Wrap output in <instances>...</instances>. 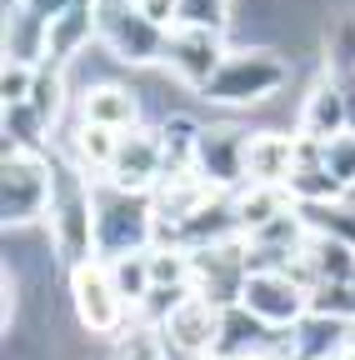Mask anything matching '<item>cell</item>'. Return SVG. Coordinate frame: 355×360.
I'll return each mask as SVG.
<instances>
[{"mask_svg":"<svg viewBox=\"0 0 355 360\" xmlns=\"http://www.w3.org/2000/svg\"><path fill=\"white\" fill-rule=\"evenodd\" d=\"M285 85H290V60L280 51H271V45H240V51L226 56L215 80L200 90V101L240 110V105H265L271 96H280Z\"/></svg>","mask_w":355,"mask_h":360,"instance_id":"6da1fadb","label":"cell"},{"mask_svg":"<svg viewBox=\"0 0 355 360\" xmlns=\"http://www.w3.org/2000/svg\"><path fill=\"white\" fill-rule=\"evenodd\" d=\"M56 200V160L46 150H11L0 165V215L6 231H35Z\"/></svg>","mask_w":355,"mask_h":360,"instance_id":"7a4b0ae2","label":"cell"},{"mask_svg":"<svg viewBox=\"0 0 355 360\" xmlns=\"http://www.w3.org/2000/svg\"><path fill=\"white\" fill-rule=\"evenodd\" d=\"M155 210L150 195H130L115 186H96V260L146 255L155 245Z\"/></svg>","mask_w":355,"mask_h":360,"instance_id":"3957f363","label":"cell"},{"mask_svg":"<svg viewBox=\"0 0 355 360\" xmlns=\"http://www.w3.org/2000/svg\"><path fill=\"white\" fill-rule=\"evenodd\" d=\"M65 285H70V315L85 335L96 340H110L125 330L130 321V305L120 300L115 281H110V265L105 260H85L75 270H65Z\"/></svg>","mask_w":355,"mask_h":360,"instance_id":"277c9868","label":"cell"},{"mask_svg":"<svg viewBox=\"0 0 355 360\" xmlns=\"http://www.w3.org/2000/svg\"><path fill=\"white\" fill-rule=\"evenodd\" d=\"M220 326H226V305H215V300L191 290L155 326L160 355L165 360H210V355H220Z\"/></svg>","mask_w":355,"mask_h":360,"instance_id":"5b68a950","label":"cell"},{"mask_svg":"<svg viewBox=\"0 0 355 360\" xmlns=\"http://www.w3.org/2000/svg\"><path fill=\"white\" fill-rule=\"evenodd\" d=\"M235 305H245L255 321L271 326V330H295L310 315V290L290 276V270H250Z\"/></svg>","mask_w":355,"mask_h":360,"instance_id":"8992f818","label":"cell"},{"mask_svg":"<svg viewBox=\"0 0 355 360\" xmlns=\"http://www.w3.org/2000/svg\"><path fill=\"white\" fill-rule=\"evenodd\" d=\"M165 175V146H160V130L141 125V130H125L120 146H115V160L105 170V186L115 191H130V195H150Z\"/></svg>","mask_w":355,"mask_h":360,"instance_id":"52a82bcc","label":"cell"},{"mask_svg":"<svg viewBox=\"0 0 355 360\" xmlns=\"http://www.w3.org/2000/svg\"><path fill=\"white\" fill-rule=\"evenodd\" d=\"M226 56H231V45L215 30H186L181 25V30L165 35V65H170V75L181 85H191L195 96L215 80V70L226 65Z\"/></svg>","mask_w":355,"mask_h":360,"instance_id":"ba28073f","label":"cell"},{"mask_svg":"<svg viewBox=\"0 0 355 360\" xmlns=\"http://www.w3.org/2000/svg\"><path fill=\"white\" fill-rule=\"evenodd\" d=\"M355 130V105L345 96V85L335 75H321L316 85L305 90V101H300V115H295V135L310 146H330L335 135Z\"/></svg>","mask_w":355,"mask_h":360,"instance_id":"9c48e42d","label":"cell"},{"mask_svg":"<svg viewBox=\"0 0 355 360\" xmlns=\"http://www.w3.org/2000/svg\"><path fill=\"white\" fill-rule=\"evenodd\" d=\"M75 120L85 125H105L115 135L125 130H141L146 125V110H141V90L136 85H125V80H91V85H80L75 90Z\"/></svg>","mask_w":355,"mask_h":360,"instance_id":"30bf717a","label":"cell"},{"mask_svg":"<svg viewBox=\"0 0 355 360\" xmlns=\"http://www.w3.org/2000/svg\"><path fill=\"white\" fill-rule=\"evenodd\" d=\"M245 135L250 130H235V125H210L200 130V150H195V170L210 180L215 191L235 195L245 186Z\"/></svg>","mask_w":355,"mask_h":360,"instance_id":"8fae6325","label":"cell"},{"mask_svg":"<svg viewBox=\"0 0 355 360\" xmlns=\"http://www.w3.org/2000/svg\"><path fill=\"white\" fill-rule=\"evenodd\" d=\"M300 160V135L285 130H250L245 135V186H290Z\"/></svg>","mask_w":355,"mask_h":360,"instance_id":"7c38bea8","label":"cell"},{"mask_svg":"<svg viewBox=\"0 0 355 360\" xmlns=\"http://www.w3.org/2000/svg\"><path fill=\"white\" fill-rule=\"evenodd\" d=\"M231 210H235L240 236H260L265 225H276L280 215L295 210V195L280 191V186H240V191L231 195Z\"/></svg>","mask_w":355,"mask_h":360,"instance_id":"4fadbf2b","label":"cell"},{"mask_svg":"<svg viewBox=\"0 0 355 360\" xmlns=\"http://www.w3.org/2000/svg\"><path fill=\"white\" fill-rule=\"evenodd\" d=\"M115 146H120V135L115 130H105V125H85V120H75L70 125V135H65V155H70V165L75 170H110V160H115Z\"/></svg>","mask_w":355,"mask_h":360,"instance_id":"5bb4252c","label":"cell"},{"mask_svg":"<svg viewBox=\"0 0 355 360\" xmlns=\"http://www.w3.org/2000/svg\"><path fill=\"white\" fill-rule=\"evenodd\" d=\"M271 326H260L245 305H226V326H220V355L226 360H240V355H255L271 345Z\"/></svg>","mask_w":355,"mask_h":360,"instance_id":"9a60e30c","label":"cell"},{"mask_svg":"<svg viewBox=\"0 0 355 360\" xmlns=\"http://www.w3.org/2000/svg\"><path fill=\"white\" fill-rule=\"evenodd\" d=\"M305 225L316 236H330V240H345L355 250V195H340V200H316V205H300Z\"/></svg>","mask_w":355,"mask_h":360,"instance_id":"2e32d148","label":"cell"},{"mask_svg":"<svg viewBox=\"0 0 355 360\" xmlns=\"http://www.w3.org/2000/svg\"><path fill=\"white\" fill-rule=\"evenodd\" d=\"M110 265V281H115V290H120V300L130 305V321H136V310L150 300V290H155V281H150V250L146 255H120V260H105Z\"/></svg>","mask_w":355,"mask_h":360,"instance_id":"e0dca14e","label":"cell"},{"mask_svg":"<svg viewBox=\"0 0 355 360\" xmlns=\"http://www.w3.org/2000/svg\"><path fill=\"white\" fill-rule=\"evenodd\" d=\"M321 165H325V175L345 195H355V130H345L330 146H321Z\"/></svg>","mask_w":355,"mask_h":360,"instance_id":"ac0fdd59","label":"cell"},{"mask_svg":"<svg viewBox=\"0 0 355 360\" xmlns=\"http://www.w3.org/2000/svg\"><path fill=\"white\" fill-rule=\"evenodd\" d=\"M215 30L226 35L231 30V0H181V20H175V30Z\"/></svg>","mask_w":355,"mask_h":360,"instance_id":"d6986e66","label":"cell"},{"mask_svg":"<svg viewBox=\"0 0 355 360\" xmlns=\"http://www.w3.org/2000/svg\"><path fill=\"white\" fill-rule=\"evenodd\" d=\"M35 70H40V65L6 60V75H0V96H6V105H25V101H30V90H35Z\"/></svg>","mask_w":355,"mask_h":360,"instance_id":"ffe728a7","label":"cell"},{"mask_svg":"<svg viewBox=\"0 0 355 360\" xmlns=\"http://www.w3.org/2000/svg\"><path fill=\"white\" fill-rule=\"evenodd\" d=\"M136 11H141L150 25H160V30L170 35L175 20H181V0H136Z\"/></svg>","mask_w":355,"mask_h":360,"instance_id":"44dd1931","label":"cell"},{"mask_svg":"<svg viewBox=\"0 0 355 360\" xmlns=\"http://www.w3.org/2000/svg\"><path fill=\"white\" fill-rule=\"evenodd\" d=\"M345 360H355V321H350V330H345V350H340Z\"/></svg>","mask_w":355,"mask_h":360,"instance_id":"7402d4cb","label":"cell"},{"mask_svg":"<svg viewBox=\"0 0 355 360\" xmlns=\"http://www.w3.org/2000/svg\"><path fill=\"white\" fill-rule=\"evenodd\" d=\"M350 295H355V276H350Z\"/></svg>","mask_w":355,"mask_h":360,"instance_id":"603a6c76","label":"cell"},{"mask_svg":"<svg viewBox=\"0 0 355 360\" xmlns=\"http://www.w3.org/2000/svg\"><path fill=\"white\" fill-rule=\"evenodd\" d=\"M210 360H226V355H210Z\"/></svg>","mask_w":355,"mask_h":360,"instance_id":"cb8c5ba5","label":"cell"}]
</instances>
